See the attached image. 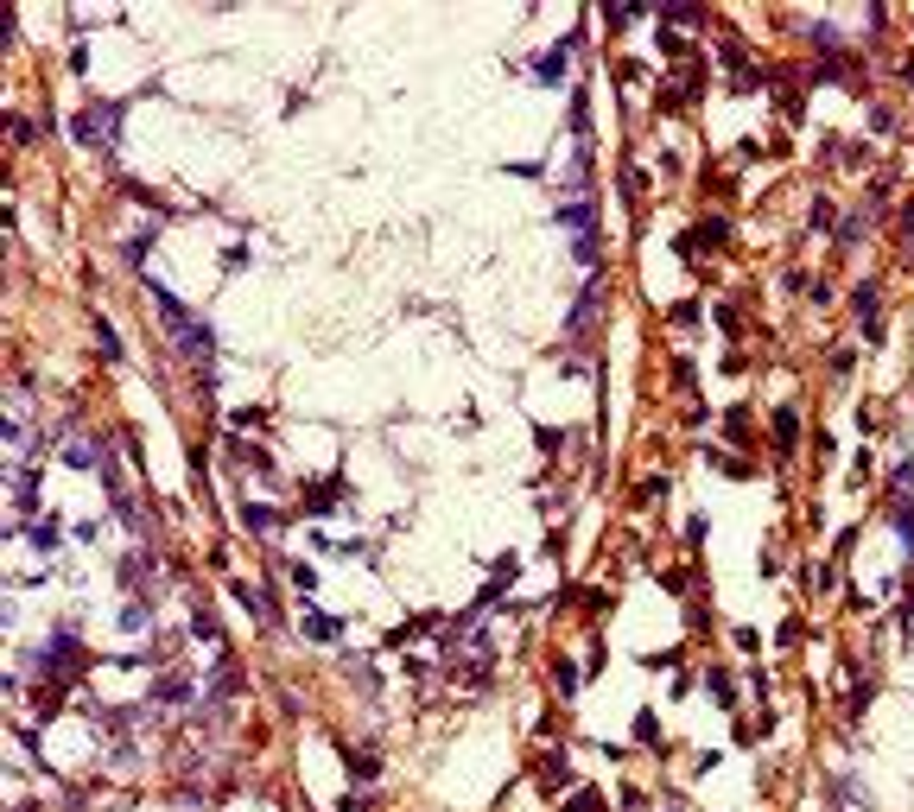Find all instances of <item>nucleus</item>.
I'll list each match as a JSON object with an SVG mask.
<instances>
[{"instance_id":"nucleus-17","label":"nucleus","mask_w":914,"mask_h":812,"mask_svg":"<svg viewBox=\"0 0 914 812\" xmlns=\"http://www.w3.org/2000/svg\"><path fill=\"white\" fill-rule=\"evenodd\" d=\"M546 686H552L559 698H578V686H585V667H578V660H566V654H552V660H546Z\"/></svg>"},{"instance_id":"nucleus-14","label":"nucleus","mask_w":914,"mask_h":812,"mask_svg":"<svg viewBox=\"0 0 914 812\" xmlns=\"http://www.w3.org/2000/svg\"><path fill=\"white\" fill-rule=\"evenodd\" d=\"M229 590H235V603H242L261 628H279V603H273V590H254V584H242V577H235Z\"/></svg>"},{"instance_id":"nucleus-5","label":"nucleus","mask_w":914,"mask_h":812,"mask_svg":"<svg viewBox=\"0 0 914 812\" xmlns=\"http://www.w3.org/2000/svg\"><path fill=\"white\" fill-rule=\"evenodd\" d=\"M572 51H585V32H566L559 45H546V51L527 64V77H534L540 90H559V83H566V70H572Z\"/></svg>"},{"instance_id":"nucleus-12","label":"nucleus","mask_w":914,"mask_h":812,"mask_svg":"<svg viewBox=\"0 0 914 812\" xmlns=\"http://www.w3.org/2000/svg\"><path fill=\"white\" fill-rule=\"evenodd\" d=\"M654 20H661L667 32H698V26L712 20V13L698 7V0H661V7H654Z\"/></svg>"},{"instance_id":"nucleus-34","label":"nucleus","mask_w":914,"mask_h":812,"mask_svg":"<svg viewBox=\"0 0 914 812\" xmlns=\"http://www.w3.org/2000/svg\"><path fill=\"white\" fill-rule=\"evenodd\" d=\"M698 312H705V305H692V299H679V305L667 312V324H673V330H698Z\"/></svg>"},{"instance_id":"nucleus-23","label":"nucleus","mask_w":914,"mask_h":812,"mask_svg":"<svg viewBox=\"0 0 914 812\" xmlns=\"http://www.w3.org/2000/svg\"><path fill=\"white\" fill-rule=\"evenodd\" d=\"M115 521L127 527V534H140V540H147V508H140V495L127 489V495H115Z\"/></svg>"},{"instance_id":"nucleus-39","label":"nucleus","mask_w":914,"mask_h":812,"mask_svg":"<svg viewBox=\"0 0 914 812\" xmlns=\"http://www.w3.org/2000/svg\"><path fill=\"white\" fill-rule=\"evenodd\" d=\"M698 381V368H692V355H673V388H692Z\"/></svg>"},{"instance_id":"nucleus-31","label":"nucleus","mask_w":914,"mask_h":812,"mask_svg":"<svg viewBox=\"0 0 914 812\" xmlns=\"http://www.w3.org/2000/svg\"><path fill=\"white\" fill-rule=\"evenodd\" d=\"M153 235H159V229H140V235H127V248H121V261H127L133 273H140V261H147V248H153Z\"/></svg>"},{"instance_id":"nucleus-7","label":"nucleus","mask_w":914,"mask_h":812,"mask_svg":"<svg viewBox=\"0 0 914 812\" xmlns=\"http://www.w3.org/2000/svg\"><path fill=\"white\" fill-rule=\"evenodd\" d=\"M229 470H242V476H261V483H279V464H273V451H261V445H248V438L235 432L229 438Z\"/></svg>"},{"instance_id":"nucleus-20","label":"nucleus","mask_w":914,"mask_h":812,"mask_svg":"<svg viewBox=\"0 0 914 812\" xmlns=\"http://www.w3.org/2000/svg\"><path fill=\"white\" fill-rule=\"evenodd\" d=\"M724 242H730V223H724V216H705V223H698V229H692L679 248L692 254V248H724Z\"/></svg>"},{"instance_id":"nucleus-32","label":"nucleus","mask_w":914,"mask_h":812,"mask_svg":"<svg viewBox=\"0 0 914 812\" xmlns=\"http://www.w3.org/2000/svg\"><path fill=\"white\" fill-rule=\"evenodd\" d=\"M559 812H603V793H591V787H572Z\"/></svg>"},{"instance_id":"nucleus-10","label":"nucleus","mask_w":914,"mask_h":812,"mask_svg":"<svg viewBox=\"0 0 914 812\" xmlns=\"http://www.w3.org/2000/svg\"><path fill=\"white\" fill-rule=\"evenodd\" d=\"M552 229H566L572 242L578 235H597V197H566V203L552 209Z\"/></svg>"},{"instance_id":"nucleus-40","label":"nucleus","mask_w":914,"mask_h":812,"mask_svg":"<svg viewBox=\"0 0 914 812\" xmlns=\"http://www.w3.org/2000/svg\"><path fill=\"white\" fill-rule=\"evenodd\" d=\"M712 318H718V330H724V337H737V330H743V324H737V305H712Z\"/></svg>"},{"instance_id":"nucleus-11","label":"nucleus","mask_w":914,"mask_h":812,"mask_svg":"<svg viewBox=\"0 0 914 812\" xmlns=\"http://www.w3.org/2000/svg\"><path fill=\"white\" fill-rule=\"evenodd\" d=\"M293 527V514H279L273 501H242V534H254V540H279Z\"/></svg>"},{"instance_id":"nucleus-8","label":"nucleus","mask_w":914,"mask_h":812,"mask_svg":"<svg viewBox=\"0 0 914 812\" xmlns=\"http://www.w3.org/2000/svg\"><path fill=\"white\" fill-rule=\"evenodd\" d=\"M534 781H540L546 793H572V787H578L572 749H566V743H559V749H546V756H540V768H534Z\"/></svg>"},{"instance_id":"nucleus-22","label":"nucleus","mask_w":914,"mask_h":812,"mask_svg":"<svg viewBox=\"0 0 914 812\" xmlns=\"http://www.w3.org/2000/svg\"><path fill=\"white\" fill-rule=\"evenodd\" d=\"M343 489H349V483H343V470H337L330 483H318V489H305V514H330V508L343 501Z\"/></svg>"},{"instance_id":"nucleus-33","label":"nucleus","mask_w":914,"mask_h":812,"mask_svg":"<svg viewBox=\"0 0 914 812\" xmlns=\"http://www.w3.org/2000/svg\"><path fill=\"white\" fill-rule=\"evenodd\" d=\"M534 445H540L546 457H559V451H566V425H540V432H534Z\"/></svg>"},{"instance_id":"nucleus-19","label":"nucleus","mask_w":914,"mask_h":812,"mask_svg":"<svg viewBox=\"0 0 914 812\" xmlns=\"http://www.w3.org/2000/svg\"><path fill=\"white\" fill-rule=\"evenodd\" d=\"M883 521L895 527V540H901V552L914 559V501H908V495H889V514H883Z\"/></svg>"},{"instance_id":"nucleus-4","label":"nucleus","mask_w":914,"mask_h":812,"mask_svg":"<svg viewBox=\"0 0 914 812\" xmlns=\"http://www.w3.org/2000/svg\"><path fill=\"white\" fill-rule=\"evenodd\" d=\"M603 299H610V273H591V279H585V292L572 299V312H566V324H559V337H566V343H578V337L597 324Z\"/></svg>"},{"instance_id":"nucleus-16","label":"nucleus","mask_w":914,"mask_h":812,"mask_svg":"<svg viewBox=\"0 0 914 812\" xmlns=\"http://www.w3.org/2000/svg\"><path fill=\"white\" fill-rule=\"evenodd\" d=\"M343 768H349V787H375L381 781V756L356 749V743H343Z\"/></svg>"},{"instance_id":"nucleus-25","label":"nucleus","mask_w":914,"mask_h":812,"mask_svg":"<svg viewBox=\"0 0 914 812\" xmlns=\"http://www.w3.org/2000/svg\"><path fill=\"white\" fill-rule=\"evenodd\" d=\"M343 667H349V686H356L363 698H381V673L369 667V660H343Z\"/></svg>"},{"instance_id":"nucleus-45","label":"nucleus","mask_w":914,"mask_h":812,"mask_svg":"<svg viewBox=\"0 0 914 812\" xmlns=\"http://www.w3.org/2000/svg\"><path fill=\"white\" fill-rule=\"evenodd\" d=\"M661 812H686V806H679V799H667V806H661Z\"/></svg>"},{"instance_id":"nucleus-35","label":"nucleus","mask_w":914,"mask_h":812,"mask_svg":"<svg viewBox=\"0 0 914 812\" xmlns=\"http://www.w3.org/2000/svg\"><path fill=\"white\" fill-rule=\"evenodd\" d=\"M572 261L591 267V273H603V261H597V235H578V242H572Z\"/></svg>"},{"instance_id":"nucleus-3","label":"nucleus","mask_w":914,"mask_h":812,"mask_svg":"<svg viewBox=\"0 0 914 812\" xmlns=\"http://www.w3.org/2000/svg\"><path fill=\"white\" fill-rule=\"evenodd\" d=\"M115 584L127 590V597H147V603H153V597H159V552H153V546H133V552L115 565Z\"/></svg>"},{"instance_id":"nucleus-13","label":"nucleus","mask_w":914,"mask_h":812,"mask_svg":"<svg viewBox=\"0 0 914 812\" xmlns=\"http://www.w3.org/2000/svg\"><path fill=\"white\" fill-rule=\"evenodd\" d=\"M299 635H305V641H324V647H337V641H343V616H330V610L305 603V610H299Z\"/></svg>"},{"instance_id":"nucleus-29","label":"nucleus","mask_w":914,"mask_h":812,"mask_svg":"<svg viewBox=\"0 0 914 812\" xmlns=\"http://www.w3.org/2000/svg\"><path fill=\"white\" fill-rule=\"evenodd\" d=\"M286 577H293L299 597H312V590H318V565H305V559H286Z\"/></svg>"},{"instance_id":"nucleus-15","label":"nucleus","mask_w":914,"mask_h":812,"mask_svg":"<svg viewBox=\"0 0 914 812\" xmlns=\"http://www.w3.org/2000/svg\"><path fill=\"white\" fill-rule=\"evenodd\" d=\"M768 438H775L782 457H794L800 451V406H775V413H768Z\"/></svg>"},{"instance_id":"nucleus-18","label":"nucleus","mask_w":914,"mask_h":812,"mask_svg":"<svg viewBox=\"0 0 914 812\" xmlns=\"http://www.w3.org/2000/svg\"><path fill=\"white\" fill-rule=\"evenodd\" d=\"M184 635H191V641H203V647H217V654L229 647V641H223V622H217V610H209V603H197V610H191V628H184Z\"/></svg>"},{"instance_id":"nucleus-37","label":"nucleus","mask_w":914,"mask_h":812,"mask_svg":"<svg viewBox=\"0 0 914 812\" xmlns=\"http://www.w3.org/2000/svg\"><path fill=\"white\" fill-rule=\"evenodd\" d=\"M229 425L248 432V425H267V406H229Z\"/></svg>"},{"instance_id":"nucleus-21","label":"nucleus","mask_w":914,"mask_h":812,"mask_svg":"<svg viewBox=\"0 0 914 812\" xmlns=\"http://www.w3.org/2000/svg\"><path fill=\"white\" fill-rule=\"evenodd\" d=\"M115 622H121V635H153V622H159V616H153V603H147V597H127V610H121Z\"/></svg>"},{"instance_id":"nucleus-42","label":"nucleus","mask_w":914,"mask_h":812,"mask_svg":"<svg viewBox=\"0 0 914 812\" xmlns=\"http://www.w3.org/2000/svg\"><path fill=\"white\" fill-rule=\"evenodd\" d=\"M661 584L673 590V597H686V590H692V571H661Z\"/></svg>"},{"instance_id":"nucleus-30","label":"nucleus","mask_w":914,"mask_h":812,"mask_svg":"<svg viewBox=\"0 0 914 812\" xmlns=\"http://www.w3.org/2000/svg\"><path fill=\"white\" fill-rule=\"evenodd\" d=\"M96 349H102V362H121V337H115V324L96 312Z\"/></svg>"},{"instance_id":"nucleus-43","label":"nucleus","mask_w":914,"mask_h":812,"mask_svg":"<svg viewBox=\"0 0 914 812\" xmlns=\"http://www.w3.org/2000/svg\"><path fill=\"white\" fill-rule=\"evenodd\" d=\"M870 127H876V133H889V127H895V108H883V102H876V108H870Z\"/></svg>"},{"instance_id":"nucleus-36","label":"nucleus","mask_w":914,"mask_h":812,"mask_svg":"<svg viewBox=\"0 0 914 812\" xmlns=\"http://www.w3.org/2000/svg\"><path fill=\"white\" fill-rule=\"evenodd\" d=\"M724 438H737V445L749 438V406H730V413H724Z\"/></svg>"},{"instance_id":"nucleus-27","label":"nucleus","mask_w":914,"mask_h":812,"mask_svg":"<svg viewBox=\"0 0 914 812\" xmlns=\"http://www.w3.org/2000/svg\"><path fill=\"white\" fill-rule=\"evenodd\" d=\"M636 749H667V743H661V717H654V711H636Z\"/></svg>"},{"instance_id":"nucleus-28","label":"nucleus","mask_w":914,"mask_h":812,"mask_svg":"<svg viewBox=\"0 0 914 812\" xmlns=\"http://www.w3.org/2000/svg\"><path fill=\"white\" fill-rule=\"evenodd\" d=\"M712 464H718L730 483H749V476H756V464H749V457H737V451H712Z\"/></svg>"},{"instance_id":"nucleus-41","label":"nucleus","mask_w":914,"mask_h":812,"mask_svg":"<svg viewBox=\"0 0 914 812\" xmlns=\"http://www.w3.org/2000/svg\"><path fill=\"white\" fill-rule=\"evenodd\" d=\"M679 660H686V647H667V654H648L642 667H654V673H661V667H679Z\"/></svg>"},{"instance_id":"nucleus-38","label":"nucleus","mask_w":914,"mask_h":812,"mask_svg":"<svg viewBox=\"0 0 914 812\" xmlns=\"http://www.w3.org/2000/svg\"><path fill=\"white\" fill-rule=\"evenodd\" d=\"M661 51H667V57H673V64H679V57H686V51H692V45H686V32H667V26H661Z\"/></svg>"},{"instance_id":"nucleus-44","label":"nucleus","mask_w":914,"mask_h":812,"mask_svg":"<svg viewBox=\"0 0 914 812\" xmlns=\"http://www.w3.org/2000/svg\"><path fill=\"white\" fill-rule=\"evenodd\" d=\"M901 235L914 242V203H901Z\"/></svg>"},{"instance_id":"nucleus-9","label":"nucleus","mask_w":914,"mask_h":812,"mask_svg":"<svg viewBox=\"0 0 914 812\" xmlns=\"http://www.w3.org/2000/svg\"><path fill=\"white\" fill-rule=\"evenodd\" d=\"M13 540H26L32 552H57L64 546V527H57V514H26V521H13Z\"/></svg>"},{"instance_id":"nucleus-26","label":"nucleus","mask_w":914,"mask_h":812,"mask_svg":"<svg viewBox=\"0 0 914 812\" xmlns=\"http://www.w3.org/2000/svg\"><path fill=\"white\" fill-rule=\"evenodd\" d=\"M705 692H712L724 711H737V680H730L724 667H705Z\"/></svg>"},{"instance_id":"nucleus-24","label":"nucleus","mask_w":914,"mask_h":812,"mask_svg":"<svg viewBox=\"0 0 914 812\" xmlns=\"http://www.w3.org/2000/svg\"><path fill=\"white\" fill-rule=\"evenodd\" d=\"M807 229H813V235H832V229H838V203H832V197H813V203H807Z\"/></svg>"},{"instance_id":"nucleus-2","label":"nucleus","mask_w":914,"mask_h":812,"mask_svg":"<svg viewBox=\"0 0 914 812\" xmlns=\"http://www.w3.org/2000/svg\"><path fill=\"white\" fill-rule=\"evenodd\" d=\"M70 133H77L90 153H115V133H121V102H96V108H83L77 121H70Z\"/></svg>"},{"instance_id":"nucleus-6","label":"nucleus","mask_w":914,"mask_h":812,"mask_svg":"<svg viewBox=\"0 0 914 812\" xmlns=\"http://www.w3.org/2000/svg\"><path fill=\"white\" fill-rule=\"evenodd\" d=\"M851 324H858L864 343H883V292H876V279L851 286Z\"/></svg>"},{"instance_id":"nucleus-1","label":"nucleus","mask_w":914,"mask_h":812,"mask_svg":"<svg viewBox=\"0 0 914 812\" xmlns=\"http://www.w3.org/2000/svg\"><path fill=\"white\" fill-rule=\"evenodd\" d=\"M20 667H26L32 680H45V686H77V680L90 673V647L77 641V622H57L51 641H38V647L20 654Z\"/></svg>"}]
</instances>
